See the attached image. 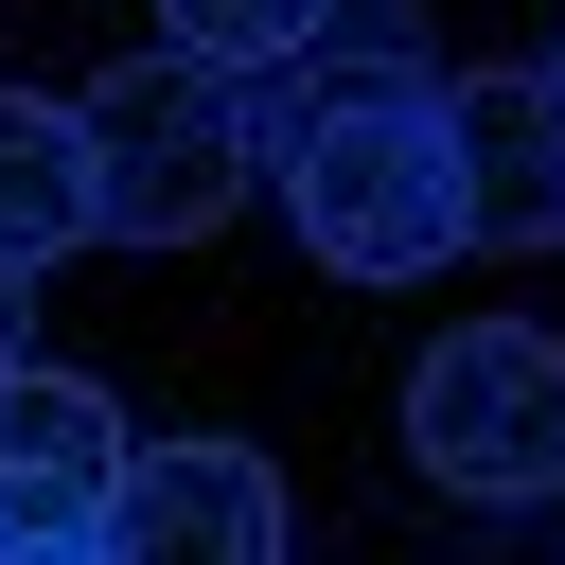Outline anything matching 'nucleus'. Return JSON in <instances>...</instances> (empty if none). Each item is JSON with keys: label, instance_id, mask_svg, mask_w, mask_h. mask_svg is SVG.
<instances>
[{"label": "nucleus", "instance_id": "39448f33", "mask_svg": "<svg viewBox=\"0 0 565 565\" xmlns=\"http://www.w3.org/2000/svg\"><path fill=\"white\" fill-rule=\"evenodd\" d=\"M441 177L459 247H565V71H441Z\"/></svg>", "mask_w": 565, "mask_h": 565}, {"label": "nucleus", "instance_id": "f257e3e1", "mask_svg": "<svg viewBox=\"0 0 565 565\" xmlns=\"http://www.w3.org/2000/svg\"><path fill=\"white\" fill-rule=\"evenodd\" d=\"M247 159L300 212V247L335 282H424L459 247V177H441V71L424 53H353V35H282L247 71Z\"/></svg>", "mask_w": 565, "mask_h": 565}, {"label": "nucleus", "instance_id": "20e7f679", "mask_svg": "<svg viewBox=\"0 0 565 565\" xmlns=\"http://www.w3.org/2000/svg\"><path fill=\"white\" fill-rule=\"evenodd\" d=\"M106 547H141V565H282V547H300V494H282L265 441H141V424H124Z\"/></svg>", "mask_w": 565, "mask_h": 565}, {"label": "nucleus", "instance_id": "0eeeda50", "mask_svg": "<svg viewBox=\"0 0 565 565\" xmlns=\"http://www.w3.org/2000/svg\"><path fill=\"white\" fill-rule=\"evenodd\" d=\"M88 247V124L71 88H0V265H71Z\"/></svg>", "mask_w": 565, "mask_h": 565}, {"label": "nucleus", "instance_id": "1a4fd4ad", "mask_svg": "<svg viewBox=\"0 0 565 565\" xmlns=\"http://www.w3.org/2000/svg\"><path fill=\"white\" fill-rule=\"evenodd\" d=\"M35 353V265H0V371Z\"/></svg>", "mask_w": 565, "mask_h": 565}, {"label": "nucleus", "instance_id": "7ed1b4c3", "mask_svg": "<svg viewBox=\"0 0 565 565\" xmlns=\"http://www.w3.org/2000/svg\"><path fill=\"white\" fill-rule=\"evenodd\" d=\"M406 459L441 494H565V335L547 318H459L406 371Z\"/></svg>", "mask_w": 565, "mask_h": 565}, {"label": "nucleus", "instance_id": "f03ea898", "mask_svg": "<svg viewBox=\"0 0 565 565\" xmlns=\"http://www.w3.org/2000/svg\"><path fill=\"white\" fill-rule=\"evenodd\" d=\"M71 124H88V247H212L247 194H265V159H247V71H212V53H124V71H88L71 88Z\"/></svg>", "mask_w": 565, "mask_h": 565}, {"label": "nucleus", "instance_id": "9d476101", "mask_svg": "<svg viewBox=\"0 0 565 565\" xmlns=\"http://www.w3.org/2000/svg\"><path fill=\"white\" fill-rule=\"evenodd\" d=\"M547 71H565V53H547Z\"/></svg>", "mask_w": 565, "mask_h": 565}, {"label": "nucleus", "instance_id": "6e6552de", "mask_svg": "<svg viewBox=\"0 0 565 565\" xmlns=\"http://www.w3.org/2000/svg\"><path fill=\"white\" fill-rule=\"evenodd\" d=\"M159 35L212 53V71H265L282 35H318V0H159Z\"/></svg>", "mask_w": 565, "mask_h": 565}, {"label": "nucleus", "instance_id": "423d86ee", "mask_svg": "<svg viewBox=\"0 0 565 565\" xmlns=\"http://www.w3.org/2000/svg\"><path fill=\"white\" fill-rule=\"evenodd\" d=\"M106 477H124V406L88 371H0V547L18 565H71L106 547Z\"/></svg>", "mask_w": 565, "mask_h": 565}]
</instances>
